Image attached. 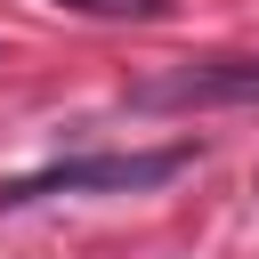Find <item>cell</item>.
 Returning <instances> with one entry per match:
<instances>
[{
	"instance_id": "2",
	"label": "cell",
	"mask_w": 259,
	"mask_h": 259,
	"mask_svg": "<svg viewBox=\"0 0 259 259\" xmlns=\"http://www.w3.org/2000/svg\"><path fill=\"white\" fill-rule=\"evenodd\" d=\"M154 113H210V105H259V57H202L178 73H154L130 89Z\"/></svg>"
},
{
	"instance_id": "1",
	"label": "cell",
	"mask_w": 259,
	"mask_h": 259,
	"mask_svg": "<svg viewBox=\"0 0 259 259\" xmlns=\"http://www.w3.org/2000/svg\"><path fill=\"white\" fill-rule=\"evenodd\" d=\"M194 162V146H154V154H89V162H49L32 178H8L0 202H40V194H138L162 186Z\"/></svg>"
},
{
	"instance_id": "3",
	"label": "cell",
	"mask_w": 259,
	"mask_h": 259,
	"mask_svg": "<svg viewBox=\"0 0 259 259\" xmlns=\"http://www.w3.org/2000/svg\"><path fill=\"white\" fill-rule=\"evenodd\" d=\"M57 8H73V16H113V24H154V16H170V0H57Z\"/></svg>"
}]
</instances>
